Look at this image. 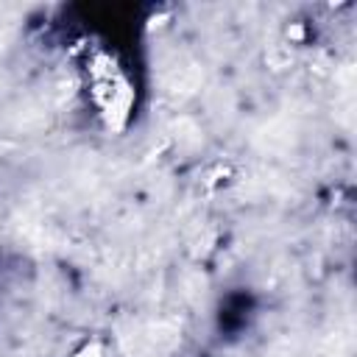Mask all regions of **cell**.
Instances as JSON below:
<instances>
[{
  "instance_id": "obj_1",
  "label": "cell",
  "mask_w": 357,
  "mask_h": 357,
  "mask_svg": "<svg viewBox=\"0 0 357 357\" xmlns=\"http://www.w3.org/2000/svg\"><path fill=\"white\" fill-rule=\"evenodd\" d=\"M78 357H98V346H86V349H84Z\"/></svg>"
}]
</instances>
